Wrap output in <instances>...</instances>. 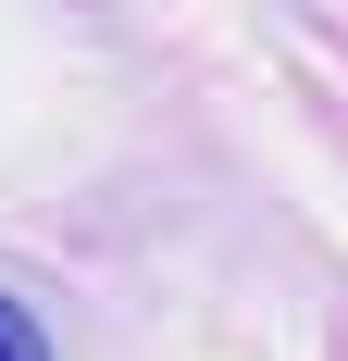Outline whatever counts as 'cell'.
Here are the masks:
<instances>
[{
  "instance_id": "6da1fadb",
  "label": "cell",
  "mask_w": 348,
  "mask_h": 361,
  "mask_svg": "<svg viewBox=\"0 0 348 361\" xmlns=\"http://www.w3.org/2000/svg\"><path fill=\"white\" fill-rule=\"evenodd\" d=\"M0 361H50V336H37L25 299H0Z\"/></svg>"
}]
</instances>
